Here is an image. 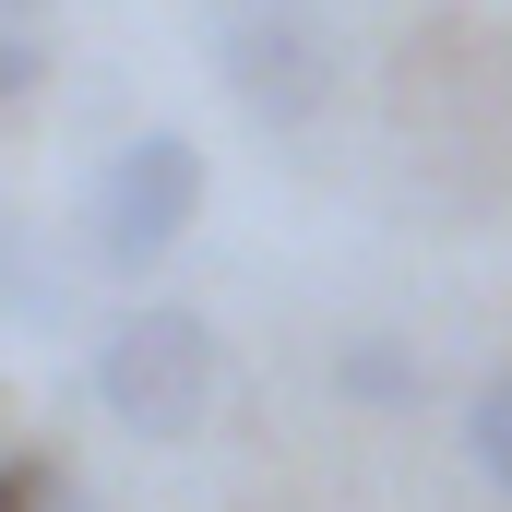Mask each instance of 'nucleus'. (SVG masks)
I'll use <instances>...</instances> for the list:
<instances>
[{
    "instance_id": "f257e3e1",
    "label": "nucleus",
    "mask_w": 512,
    "mask_h": 512,
    "mask_svg": "<svg viewBox=\"0 0 512 512\" xmlns=\"http://www.w3.org/2000/svg\"><path fill=\"white\" fill-rule=\"evenodd\" d=\"M215 393H227V346H215V322L203 310H120L108 322V346H96V405L120 417L131 441H191L203 417H215Z\"/></svg>"
},
{
    "instance_id": "f03ea898",
    "label": "nucleus",
    "mask_w": 512,
    "mask_h": 512,
    "mask_svg": "<svg viewBox=\"0 0 512 512\" xmlns=\"http://www.w3.org/2000/svg\"><path fill=\"white\" fill-rule=\"evenodd\" d=\"M203 215V143L191 131H131L120 155L96 167V203H84V239L108 274H155V262L191 239Z\"/></svg>"
},
{
    "instance_id": "7ed1b4c3",
    "label": "nucleus",
    "mask_w": 512,
    "mask_h": 512,
    "mask_svg": "<svg viewBox=\"0 0 512 512\" xmlns=\"http://www.w3.org/2000/svg\"><path fill=\"white\" fill-rule=\"evenodd\" d=\"M215 72L239 84L251 120L298 131V120H322V96H334V24H310V12H251V24L215 36Z\"/></svg>"
},
{
    "instance_id": "20e7f679",
    "label": "nucleus",
    "mask_w": 512,
    "mask_h": 512,
    "mask_svg": "<svg viewBox=\"0 0 512 512\" xmlns=\"http://www.w3.org/2000/svg\"><path fill=\"white\" fill-rule=\"evenodd\" d=\"M334 393H346V405L405 417V405H417V358H405L393 334H358V346H334Z\"/></svg>"
},
{
    "instance_id": "39448f33",
    "label": "nucleus",
    "mask_w": 512,
    "mask_h": 512,
    "mask_svg": "<svg viewBox=\"0 0 512 512\" xmlns=\"http://www.w3.org/2000/svg\"><path fill=\"white\" fill-rule=\"evenodd\" d=\"M465 465H477V489L512 501V370H489V382L465 393Z\"/></svg>"
},
{
    "instance_id": "423d86ee",
    "label": "nucleus",
    "mask_w": 512,
    "mask_h": 512,
    "mask_svg": "<svg viewBox=\"0 0 512 512\" xmlns=\"http://www.w3.org/2000/svg\"><path fill=\"white\" fill-rule=\"evenodd\" d=\"M0 512H96V501H84L60 465H36V453H24V465H0Z\"/></svg>"
},
{
    "instance_id": "0eeeda50",
    "label": "nucleus",
    "mask_w": 512,
    "mask_h": 512,
    "mask_svg": "<svg viewBox=\"0 0 512 512\" xmlns=\"http://www.w3.org/2000/svg\"><path fill=\"white\" fill-rule=\"evenodd\" d=\"M36 72H48V48H36V36H12V24H0V108H12V96H36Z\"/></svg>"
}]
</instances>
